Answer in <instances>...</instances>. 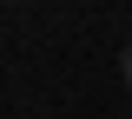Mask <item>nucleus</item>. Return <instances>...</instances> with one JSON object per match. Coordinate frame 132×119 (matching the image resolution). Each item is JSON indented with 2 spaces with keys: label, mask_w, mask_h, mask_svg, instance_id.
<instances>
[{
  "label": "nucleus",
  "mask_w": 132,
  "mask_h": 119,
  "mask_svg": "<svg viewBox=\"0 0 132 119\" xmlns=\"http://www.w3.org/2000/svg\"><path fill=\"white\" fill-rule=\"evenodd\" d=\"M119 73H126V86H132V46H126V53H119Z\"/></svg>",
  "instance_id": "1"
},
{
  "label": "nucleus",
  "mask_w": 132,
  "mask_h": 119,
  "mask_svg": "<svg viewBox=\"0 0 132 119\" xmlns=\"http://www.w3.org/2000/svg\"><path fill=\"white\" fill-rule=\"evenodd\" d=\"M13 7H20V0H13Z\"/></svg>",
  "instance_id": "2"
}]
</instances>
